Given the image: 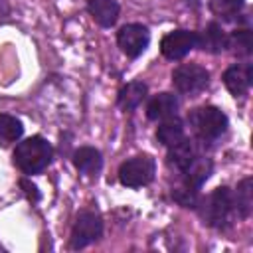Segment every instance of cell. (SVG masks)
Here are the masks:
<instances>
[{
    "instance_id": "1",
    "label": "cell",
    "mask_w": 253,
    "mask_h": 253,
    "mask_svg": "<svg viewBox=\"0 0 253 253\" xmlns=\"http://www.w3.org/2000/svg\"><path fill=\"white\" fill-rule=\"evenodd\" d=\"M196 211L202 217L204 225L217 231H227L237 217L235 204H233V190L229 186L215 188L206 198H200Z\"/></svg>"
},
{
    "instance_id": "2",
    "label": "cell",
    "mask_w": 253,
    "mask_h": 253,
    "mask_svg": "<svg viewBox=\"0 0 253 253\" xmlns=\"http://www.w3.org/2000/svg\"><path fill=\"white\" fill-rule=\"evenodd\" d=\"M12 158H14L16 168L22 174H26V176L40 174L51 164L53 146L42 134H34V136H28L16 144Z\"/></svg>"
},
{
    "instance_id": "3",
    "label": "cell",
    "mask_w": 253,
    "mask_h": 253,
    "mask_svg": "<svg viewBox=\"0 0 253 253\" xmlns=\"http://www.w3.org/2000/svg\"><path fill=\"white\" fill-rule=\"evenodd\" d=\"M188 125L202 144L219 140L229 126L227 115L215 105H202L188 113Z\"/></svg>"
},
{
    "instance_id": "4",
    "label": "cell",
    "mask_w": 253,
    "mask_h": 253,
    "mask_svg": "<svg viewBox=\"0 0 253 253\" xmlns=\"http://www.w3.org/2000/svg\"><path fill=\"white\" fill-rule=\"evenodd\" d=\"M103 229H105V223H103V217H101L99 211L81 210L75 215V221H73V227H71L69 247L73 251L89 247L91 243H95L103 237Z\"/></svg>"
},
{
    "instance_id": "5",
    "label": "cell",
    "mask_w": 253,
    "mask_h": 253,
    "mask_svg": "<svg viewBox=\"0 0 253 253\" xmlns=\"http://www.w3.org/2000/svg\"><path fill=\"white\" fill-rule=\"evenodd\" d=\"M156 174V160L150 154H134L121 162L119 166V182L125 188H142L154 180Z\"/></svg>"
},
{
    "instance_id": "6",
    "label": "cell",
    "mask_w": 253,
    "mask_h": 253,
    "mask_svg": "<svg viewBox=\"0 0 253 253\" xmlns=\"http://www.w3.org/2000/svg\"><path fill=\"white\" fill-rule=\"evenodd\" d=\"M172 85L182 95H196L210 85V71L200 63H182L172 71Z\"/></svg>"
},
{
    "instance_id": "7",
    "label": "cell",
    "mask_w": 253,
    "mask_h": 253,
    "mask_svg": "<svg viewBox=\"0 0 253 253\" xmlns=\"http://www.w3.org/2000/svg\"><path fill=\"white\" fill-rule=\"evenodd\" d=\"M150 43V30L140 22H130L119 28L117 32V45L128 59L140 57Z\"/></svg>"
},
{
    "instance_id": "8",
    "label": "cell",
    "mask_w": 253,
    "mask_h": 253,
    "mask_svg": "<svg viewBox=\"0 0 253 253\" xmlns=\"http://www.w3.org/2000/svg\"><path fill=\"white\" fill-rule=\"evenodd\" d=\"M192 49H196V32L194 30L178 28V30L168 32L160 40V53L170 61L184 59Z\"/></svg>"
},
{
    "instance_id": "9",
    "label": "cell",
    "mask_w": 253,
    "mask_h": 253,
    "mask_svg": "<svg viewBox=\"0 0 253 253\" xmlns=\"http://www.w3.org/2000/svg\"><path fill=\"white\" fill-rule=\"evenodd\" d=\"M221 81L225 85V89L237 99V97H243L249 93L251 85H253V65L249 61H243V63H233L229 65L223 75H221Z\"/></svg>"
},
{
    "instance_id": "10",
    "label": "cell",
    "mask_w": 253,
    "mask_h": 253,
    "mask_svg": "<svg viewBox=\"0 0 253 253\" xmlns=\"http://www.w3.org/2000/svg\"><path fill=\"white\" fill-rule=\"evenodd\" d=\"M196 49L211 55L223 53L227 49V32L221 28L219 22H210L204 26V30L196 32Z\"/></svg>"
},
{
    "instance_id": "11",
    "label": "cell",
    "mask_w": 253,
    "mask_h": 253,
    "mask_svg": "<svg viewBox=\"0 0 253 253\" xmlns=\"http://www.w3.org/2000/svg\"><path fill=\"white\" fill-rule=\"evenodd\" d=\"M180 109V101L174 93L170 91H160L152 95L146 103V119L148 121H164L170 117H176Z\"/></svg>"
},
{
    "instance_id": "12",
    "label": "cell",
    "mask_w": 253,
    "mask_h": 253,
    "mask_svg": "<svg viewBox=\"0 0 253 253\" xmlns=\"http://www.w3.org/2000/svg\"><path fill=\"white\" fill-rule=\"evenodd\" d=\"M75 170L87 178H95L103 170V154L95 146H79L71 154Z\"/></svg>"
},
{
    "instance_id": "13",
    "label": "cell",
    "mask_w": 253,
    "mask_h": 253,
    "mask_svg": "<svg viewBox=\"0 0 253 253\" xmlns=\"http://www.w3.org/2000/svg\"><path fill=\"white\" fill-rule=\"evenodd\" d=\"M211 172H213V162H211V158H208V156H204V154H198V156L188 164V168L180 172L182 184L188 186V188H192V190H200V188L206 184V180L211 176Z\"/></svg>"
},
{
    "instance_id": "14",
    "label": "cell",
    "mask_w": 253,
    "mask_h": 253,
    "mask_svg": "<svg viewBox=\"0 0 253 253\" xmlns=\"http://www.w3.org/2000/svg\"><path fill=\"white\" fill-rule=\"evenodd\" d=\"M146 95H148V85L144 81H140V79H134V81L125 83L119 89V93H117V105L125 113H132V111H136L142 105V101L146 99Z\"/></svg>"
},
{
    "instance_id": "15",
    "label": "cell",
    "mask_w": 253,
    "mask_h": 253,
    "mask_svg": "<svg viewBox=\"0 0 253 253\" xmlns=\"http://www.w3.org/2000/svg\"><path fill=\"white\" fill-rule=\"evenodd\" d=\"M198 146L196 142L186 134L180 142L168 146V154H166V160H168V166L174 168L176 172H182L188 168V164L198 156Z\"/></svg>"
},
{
    "instance_id": "16",
    "label": "cell",
    "mask_w": 253,
    "mask_h": 253,
    "mask_svg": "<svg viewBox=\"0 0 253 253\" xmlns=\"http://www.w3.org/2000/svg\"><path fill=\"white\" fill-rule=\"evenodd\" d=\"M87 12L101 28H113L119 20L121 4L117 0H87Z\"/></svg>"
},
{
    "instance_id": "17",
    "label": "cell",
    "mask_w": 253,
    "mask_h": 253,
    "mask_svg": "<svg viewBox=\"0 0 253 253\" xmlns=\"http://www.w3.org/2000/svg\"><path fill=\"white\" fill-rule=\"evenodd\" d=\"M233 204H235V213L239 219H247L253 211V178L245 176L243 180L237 182L233 190Z\"/></svg>"
},
{
    "instance_id": "18",
    "label": "cell",
    "mask_w": 253,
    "mask_h": 253,
    "mask_svg": "<svg viewBox=\"0 0 253 253\" xmlns=\"http://www.w3.org/2000/svg\"><path fill=\"white\" fill-rule=\"evenodd\" d=\"M227 51L237 59H249L253 53V32L251 28H237L227 34Z\"/></svg>"
},
{
    "instance_id": "19",
    "label": "cell",
    "mask_w": 253,
    "mask_h": 253,
    "mask_svg": "<svg viewBox=\"0 0 253 253\" xmlns=\"http://www.w3.org/2000/svg\"><path fill=\"white\" fill-rule=\"evenodd\" d=\"M184 136H186V126H184V121L178 119V115L170 117V119H164L156 128V138L166 148L180 142Z\"/></svg>"
},
{
    "instance_id": "20",
    "label": "cell",
    "mask_w": 253,
    "mask_h": 253,
    "mask_svg": "<svg viewBox=\"0 0 253 253\" xmlns=\"http://www.w3.org/2000/svg\"><path fill=\"white\" fill-rule=\"evenodd\" d=\"M208 8L221 22H237L245 8V0H208Z\"/></svg>"
},
{
    "instance_id": "21",
    "label": "cell",
    "mask_w": 253,
    "mask_h": 253,
    "mask_svg": "<svg viewBox=\"0 0 253 253\" xmlns=\"http://www.w3.org/2000/svg\"><path fill=\"white\" fill-rule=\"evenodd\" d=\"M22 134H24L22 121L10 113H0V142L2 144L16 142L22 138Z\"/></svg>"
},
{
    "instance_id": "22",
    "label": "cell",
    "mask_w": 253,
    "mask_h": 253,
    "mask_svg": "<svg viewBox=\"0 0 253 253\" xmlns=\"http://www.w3.org/2000/svg\"><path fill=\"white\" fill-rule=\"evenodd\" d=\"M20 188H22V192H24V196L28 198V202H32V204H38L40 200H42V192H40V188L28 178V176H24V178H20Z\"/></svg>"
},
{
    "instance_id": "23",
    "label": "cell",
    "mask_w": 253,
    "mask_h": 253,
    "mask_svg": "<svg viewBox=\"0 0 253 253\" xmlns=\"http://www.w3.org/2000/svg\"><path fill=\"white\" fill-rule=\"evenodd\" d=\"M10 16V6L6 0H0V18H8Z\"/></svg>"
},
{
    "instance_id": "24",
    "label": "cell",
    "mask_w": 253,
    "mask_h": 253,
    "mask_svg": "<svg viewBox=\"0 0 253 253\" xmlns=\"http://www.w3.org/2000/svg\"><path fill=\"white\" fill-rule=\"evenodd\" d=\"M184 2L190 10H200V6H202V0H184Z\"/></svg>"
}]
</instances>
